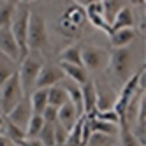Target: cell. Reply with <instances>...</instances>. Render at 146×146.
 <instances>
[{"label": "cell", "instance_id": "obj_36", "mask_svg": "<svg viewBox=\"0 0 146 146\" xmlns=\"http://www.w3.org/2000/svg\"><path fill=\"white\" fill-rule=\"evenodd\" d=\"M132 5H139V7H144V0H129Z\"/></svg>", "mask_w": 146, "mask_h": 146}, {"label": "cell", "instance_id": "obj_26", "mask_svg": "<svg viewBox=\"0 0 146 146\" xmlns=\"http://www.w3.org/2000/svg\"><path fill=\"white\" fill-rule=\"evenodd\" d=\"M58 32L64 37H67V39H76L81 34V28L76 27V25H72L70 21H67L65 18H60L58 19Z\"/></svg>", "mask_w": 146, "mask_h": 146}, {"label": "cell", "instance_id": "obj_31", "mask_svg": "<svg viewBox=\"0 0 146 146\" xmlns=\"http://www.w3.org/2000/svg\"><path fill=\"white\" fill-rule=\"evenodd\" d=\"M97 120H104V121H109V123H114V125H120V116L116 114L113 108L109 109H102V111H93L92 113Z\"/></svg>", "mask_w": 146, "mask_h": 146}, {"label": "cell", "instance_id": "obj_25", "mask_svg": "<svg viewBox=\"0 0 146 146\" xmlns=\"http://www.w3.org/2000/svg\"><path fill=\"white\" fill-rule=\"evenodd\" d=\"M42 127H44V118L40 114H32L25 127V137H37Z\"/></svg>", "mask_w": 146, "mask_h": 146}, {"label": "cell", "instance_id": "obj_24", "mask_svg": "<svg viewBox=\"0 0 146 146\" xmlns=\"http://www.w3.org/2000/svg\"><path fill=\"white\" fill-rule=\"evenodd\" d=\"M92 116V130L93 132H102V134H111V135H118V130H120V125H114V123H109V121H104V120H97L93 114Z\"/></svg>", "mask_w": 146, "mask_h": 146}, {"label": "cell", "instance_id": "obj_21", "mask_svg": "<svg viewBox=\"0 0 146 146\" xmlns=\"http://www.w3.org/2000/svg\"><path fill=\"white\" fill-rule=\"evenodd\" d=\"M16 9V0H0V28H9Z\"/></svg>", "mask_w": 146, "mask_h": 146}, {"label": "cell", "instance_id": "obj_3", "mask_svg": "<svg viewBox=\"0 0 146 146\" xmlns=\"http://www.w3.org/2000/svg\"><path fill=\"white\" fill-rule=\"evenodd\" d=\"M27 48L28 51H42L48 48V27L44 18L30 11L28 30H27Z\"/></svg>", "mask_w": 146, "mask_h": 146}, {"label": "cell", "instance_id": "obj_12", "mask_svg": "<svg viewBox=\"0 0 146 146\" xmlns=\"http://www.w3.org/2000/svg\"><path fill=\"white\" fill-rule=\"evenodd\" d=\"M95 90H97V104H95V111H102V109H109L114 104V92L106 85V83H99L95 81Z\"/></svg>", "mask_w": 146, "mask_h": 146}, {"label": "cell", "instance_id": "obj_32", "mask_svg": "<svg viewBox=\"0 0 146 146\" xmlns=\"http://www.w3.org/2000/svg\"><path fill=\"white\" fill-rule=\"evenodd\" d=\"M53 127H55V144H64L69 137V130H65L58 121L53 123Z\"/></svg>", "mask_w": 146, "mask_h": 146}, {"label": "cell", "instance_id": "obj_7", "mask_svg": "<svg viewBox=\"0 0 146 146\" xmlns=\"http://www.w3.org/2000/svg\"><path fill=\"white\" fill-rule=\"evenodd\" d=\"M62 79H65L64 70L60 69V65H53V64H42L37 79H35V86L34 88H49L53 85H58Z\"/></svg>", "mask_w": 146, "mask_h": 146}, {"label": "cell", "instance_id": "obj_22", "mask_svg": "<svg viewBox=\"0 0 146 146\" xmlns=\"http://www.w3.org/2000/svg\"><path fill=\"white\" fill-rule=\"evenodd\" d=\"M60 62H64V64L83 65L81 64V46L79 44H69L67 48H64L62 53H60Z\"/></svg>", "mask_w": 146, "mask_h": 146}, {"label": "cell", "instance_id": "obj_6", "mask_svg": "<svg viewBox=\"0 0 146 146\" xmlns=\"http://www.w3.org/2000/svg\"><path fill=\"white\" fill-rule=\"evenodd\" d=\"M108 53L97 46H81V64L86 70H100L108 67Z\"/></svg>", "mask_w": 146, "mask_h": 146}, {"label": "cell", "instance_id": "obj_20", "mask_svg": "<svg viewBox=\"0 0 146 146\" xmlns=\"http://www.w3.org/2000/svg\"><path fill=\"white\" fill-rule=\"evenodd\" d=\"M100 4H102V11H104V19H106L108 25H111L116 13L121 7L127 5V0H100Z\"/></svg>", "mask_w": 146, "mask_h": 146}, {"label": "cell", "instance_id": "obj_9", "mask_svg": "<svg viewBox=\"0 0 146 146\" xmlns=\"http://www.w3.org/2000/svg\"><path fill=\"white\" fill-rule=\"evenodd\" d=\"M0 55L7 56L14 64L21 60V53H19V48L16 44V39L9 28H0Z\"/></svg>", "mask_w": 146, "mask_h": 146}, {"label": "cell", "instance_id": "obj_14", "mask_svg": "<svg viewBox=\"0 0 146 146\" xmlns=\"http://www.w3.org/2000/svg\"><path fill=\"white\" fill-rule=\"evenodd\" d=\"M134 23H135L134 11L129 5H125V7H121L120 11L116 13V16L113 18L109 28H111V32H113V30H120V28H134Z\"/></svg>", "mask_w": 146, "mask_h": 146}, {"label": "cell", "instance_id": "obj_18", "mask_svg": "<svg viewBox=\"0 0 146 146\" xmlns=\"http://www.w3.org/2000/svg\"><path fill=\"white\" fill-rule=\"evenodd\" d=\"M62 18H65L67 21H70L72 25H76V27H79V28H81L83 25H85V21H86L85 7L79 5V4H72V5H69L65 11H64Z\"/></svg>", "mask_w": 146, "mask_h": 146}, {"label": "cell", "instance_id": "obj_10", "mask_svg": "<svg viewBox=\"0 0 146 146\" xmlns=\"http://www.w3.org/2000/svg\"><path fill=\"white\" fill-rule=\"evenodd\" d=\"M79 116H81V114H79V111L74 108V104L67 100L64 106H60V108H58L56 121H58L65 130H70V129L76 125V121L79 120Z\"/></svg>", "mask_w": 146, "mask_h": 146}, {"label": "cell", "instance_id": "obj_30", "mask_svg": "<svg viewBox=\"0 0 146 146\" xmlns=\"http://www.w3.org/2000/svg\"><path fill=\"white\" fill-rule=\"evenodd\" d=\"M120 146H141L135 139V135L132 134V130H129V125H120Z\"/></svg>", "mask_w": 146, "mask_h": 146}, {"label": "cell", "instance_id": "obj_1", "mask_svg": "<svg viewBox=\"0 0 146 146\" xmlns=\"http://www.w3.org/2000/svg\"><path fill=\"white\" fill-rule=\"evenodd\" d=\"M42 64H44V60L39 51H28V55L19 60V69L16 72H18L19 85H21V90L25 95H28L34 90L37 74H39L40 67H42Z\"/></svg>", "mask_w": 146, "mask_h": 146}, {"label": "cell", "instance_id": "obj_39", "mask_svg": "<svg viewBox=\"0 0 146 146\" xmlns=\"http://www.w3.org/2000/svg\"><path fill=\"white\" fill-rule=\"evenodd\" d=\"M32 2H35V0H18V4H32Z\"/></svg>", "mask_w": 146, "mask_h": 146}, {"label": "cell", "instance_id": "obj_15", "mask_svg": "<svg viewBox=\"0 0 146 146\" xmlns=\"http://www.w3.org/2000/svg\"><path fill=\"white\" fill-rule=\"evenodd\" d=\"M135 35H137V32L134 28H120V30H113L109 34V40L113 48H127L135 39Z\"/></svg>", "mask_w": 146, "mask_h": 146}, {"label": "cell", "instance_id": "obj_17", "mask_svg": "<svg viewBox=\"0 0 146 146\" xmlns=\"http://www.w3.org/2000/svg\"><path fill=\"white\" fill-rule=\"evenodd\" d=\"M62 86H64L67 97H69V102L74 104V108L79 111V114H83V100H81V86L76 85L74 81L70 79H62Z\"/></svg>", "mask_w": 146, "mask_h": 146}, {"label": "cell", "instance_id": "obj_27", "mask_svg": "<svg viewBox=\"0 0 146 146\" xmlns=\"http://www.w3.org/2000/svg\"><path fill=\"white\" fill-rule=\"evenodd\" d=\"M2 132L5 134V139H9L11 143H18V141L25 139V130L19 129V127H16V125L11 123L7 118H5V125H4V130Z\"/></svg>", "mask_w": 146, "mask_h": 146}, {"label": "cell", "instance_id": "obj_11", "mask_svg": "<svg viewBox=\"0 0 146 146\" xmlns=\"http://www.w3.org/2000/svg\"><path fill=\"white\" fill-rule=\"evenodd\" d=\"M81 100H83V114H92L95 111L97 104V90H95V81H86L81 85Z\"/></svg>", "mask_w": 146, "mask_h": 146}, {"label": "cell", "instance_id": "obj_37", "mask_svg": "<svg viewBox=\"0 0 146 146\" xmlns=\"http://www.w3.org/2000/svg\"><path fill=\"white\" fill-rule=\"evenodd\" d=\"M90 2H93V0H74V4H79V5H83V7L88 5Z\"/></svg>", "mask_w": 146, "mask_h": 146}, {"label": "cell", "instance_id": "obj_29", "mask_svg": "<svg viewBox=\"0 0 146 146\" xmlns=\"http://www.w3.org/2000/svg\"><path fill=\"white\" fill-rule=\"evenodd\" d=\"M37 139L44 146H55V127H53V123H46L44 121V127L39 132Z\"/></svg>", "mask_w": 146, "mask_h": 146}, {"label": "cell", "instance_id": "obj_28", "mask_svg": "<svg viewBox=\"0 0 146 146\" xmlns=\"http://www.w3.org/2000/svg\"><path fill=\"white\" fill-rule=\"evenodd\" d=\"M16 72V67H14V62L9 60L7 56L0 55V86L11 78L13 74Z\"/></svg>", "mask_w": 146, "mask_h": 146}, {"label": "cell", "instance_id": "obj_13", "mask_svg": "<svg viewBox=\"0 0 146 146\" xmlns=\"http://www.w3.org/2000/svg\"><path fill=\"white\" fill-rule=\"evenodd\" d=\"M60 69L64 70L65 74V79H70L74 81L76 85H85L88 81V70L83 67V65H74V64H64V62H60Z\"/></svg>", "mask_w": 146, "mask_h": 146}, {"label": "cell", "instance_id": "obj_23", "mask_svg": "<svg viewBox=\"0 0 146 146\" xmlns=\"http://www.w3.org/2000/svg\"><path fill=\"white\" fill-rule=\"evenodd\" d=\"M86 146H116V135L102 134V132H92Z\"/></svg>", "mask_w": 146, "mask_h": 146}, {"label": "cell", "instance_id": "obj_33", "mask_svg": "<svg viewBox=\"0 0 146 146\" xmlns=\"http://www.w3.org/2000/svg\"><path fill=\"white\" fill-rule=\"evenodd\" d=\"M40 116L44 118L46 123H55V121H56V116H58V109L48 104V106L44 108V111H42V114H40Z\"/></svg>", "mask_w": 146, "mask_h": 146}, {"label": "cell", "instance_id": "obj_40", "mask_svg": "<svg viewBox=\"0 0 146 146\" xmlns=\"http://www.w3.org/2000/svg\"><path fill=\"white\" fill-rule=\"evenodd\" d=\"M13 146H18V144H14V143H13Z\"/></svg>", "mask_w": 146, "mask_h": 146}, {"label": "cell", "instance_id": "obj_38", "mask_svg": "<svg viewBox=\"0 0 146 146\" xmlns=\"http://www.w3.org/2000/svg\"><path fill=\"white\" fill-rule=\"evenodd\" d=\"M4 125H5V116H4V114H0V132L4 130Z\"/></svg>", "mask_w": 146, "mask_h": 146}, {"label": "cell", "instance_id": "obj_34", "mask_svg": "<svg viewBox=\"0 0 146 146\" xmlns=\"http://www.w3.org/2000/svg\"><path fill=\"white\" fill-rule=\"evenodd\" d=\"M14 144H18V146H44L37 137H25V139L18 141V143H14Z\"/></svg>", "mask_w": 146, "mask_h": 146}, {"label": "cell", "instance_id": "obj_8", "mask_svg": "<svg viewBox=\"0 0 146 146\" xmlns=\"http://www.w3.org/2000/svg\"><path fill=\"white\" fill-rule=\"evenodd\" d=\"M32 114H34V113H32V106H30L28 95H25L11 111L5 114V118L11 121V123H14L16 127H19V129L25 130V127H27V123H28V120H30V116H32Z\"/></svg>", "mask_w": 146, "mask_h": 146}, {"label": "cell", "instance_id": "obj_5", "mask_svg": "<svg viewBox=\"0 0 146 146\" xmlns=\"http://www.w3.org/2000/svg\"><path fill=\"white\" fill-rule=\"evenodd\" d=\"M108 67L118 79L125 81L130 76L132 69V53L129 48H114V51L108 56Z\"/></svg>", "mask_w": 146, "mask_h": 146}, {"label": "cell", "instance_id": "obj_2", "mask_svg": "<svg viewBox=\"0 0 146 146\" xmlns=\"http://www.w3.org/2000/svg\"><path fill=\"white\" fill-rule=\"evenodd\" d=\"M28 18H30V7L27 4H16L14 14L11 19V34L16 39V44L19 48L21 58L28 55V48H27V30H28Z\"/></svg>", "mask_w": 146, "mask_h": 146}, {"label": "cell", "instance_id": "obj_16", "mask_svg": "<svg viewBox=\"0 0 146 146\" xmlns=\"http://www.w3.org/2000/svg\"><path fill=\"white\" fill-rule=\"evenodd\" d=\"M28 100L34 114H42L44 108L48 106V88H34L28 93Z\"/></svg>", "mask_w": 146, "mask_h": 146}, {"label": "cell", "instance_id": "obj_19", "mask_svg": "<svg viewBox=\"0 0 146 146\" xmlns=\"http://www.w3.org/2000/svg\"><path fill=\"white\" fill-rule=\"evenodd\" d=\"M67 100H69V97H67V93H65L62 85H53V86L48 88V104L49 106L58 109L60 106H64Z\"/></svg>", "mask_w": 146, "mask_h": 146}, {"label": "cell", "instance_id": "obj_35", "mask_svg": "<svg viewBox=\"0 0 146 146\" xmlns=\"http://www.w3.org/2000/svg\"><path fill=\"white\" fill-rule=\"evenodd\" d=\"M144 28H146V21H144V18H143V21L139 23V34H141L143 37H144V32H146V30H144Z\"/></svg>", "mask_w": 146, "mask_h": 146}, {"label": "cell", "instance_id": "obj_4", "mask_svg": "<svg viewBox=\"0 0 146 146\" xmlns=\"http://www.w3.org/2000/svg\"><path fill=\"white\" fill-rule=\"evenodd\" d=\"M25 97V93L21 90V85H19V78H18V72L9 78L2 86H0V111L2 114H5L11 111L16 104Z\"/></svg>", "mask_w": 146, "mask_h": 146}]
</instances>
